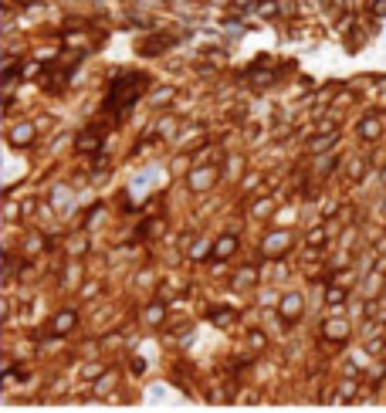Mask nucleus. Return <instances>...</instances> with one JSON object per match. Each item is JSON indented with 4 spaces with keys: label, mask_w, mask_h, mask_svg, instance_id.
<instances>
[{
    "label": "nucleus",
    "mask_w": 386,
    "mask_h": 413,
    "mask_svg": "<svg viewBox=\"0 0 386 413\" xmlns=\"http://www.w3.org/2000/svg\"><path fill=\"white\" fill-rule=\"evenodd\" d=\"M149 85V78L146 75H115L112 81H109V95H105V112L112 115L115 122L122 119V115L129 112V109L136 105V98L143 95V88Z\"/></svg>",
    "instance_id": "f257e3e1"
},
{
    "label": "nucleus",
    "mask_w": 386,
    "mask_h": 413,
    "mask_svg": "<svg viewBox=\"0 0 386 413\" xmlns=\"http://www.w3.org/2000/svg\"><path fill=\"white\" fill-rule=\"evenodd\" d=\"M349 335H353V325H349L346 318H336V315H332V318H325V322H322V339L329 342V346H336V349L346 346Z\"/></svg>",
    "instance_id": "f03ea898"
},
{
    "label": "nucleus",
    "mask_w": 386,
    "mask_h": 413,
    "mask_svg": "<svg viewBox=\"0 0 386 413\" xmlns=\"http://www.w3.org/2000/svg\"><path fill=\"white\" fill-rule=\"evenodd\" d=\"M302 312H305V298L298 292H288V295H282V301H278V315H282V322H298L302 318Z\"/></svg>",
    "instance_id": "7ed1b4c3"
},
{
    "label": "nucleus",
    "mask_w": 386,
    "mask_h": 413,
    "mask_svg": "<svg viewBox=\"0 0 386 413\" xmlns=\"http://www.w3.org/2000/svg\"><path fill=\"white\" fill-rule=\"evenodd\" d=\"M383 115H362L359 125H356V136L362 139V142H379L383 139Z\"/></svg>",
    "instance_id": "20e7f679"
},
{
    "label": "nucleus",
    "mask_w": 386,
    "mask_h": 413,
    "mask_svg": "<svg viewBox=\"0 0 386 413\" xmlns=\"http://www.w3.org/2000/svg\"><path fill=\"white\" fill-rule=\"evenodd\" d=\"M336 142H339V129H336V132H319L315 139H308V153H312V156H322V153H329Z\"/></svg>",
    "instance_id": "39448f33"
},
{
    "label": "nucleus",
    "mask_w": 386,
    "mask_h": 413,
    "mask_svg": "<svg viewBox=\"0 0 386 413\" xmlns=\"http://www.w3.org/2000/svg\"><path fill=\"white\" fill-rule=\"evenodd\" d=\"M291 247V234L288 230H278V234H271L265 241V254H271V258H278V254H285Z\"/></svg>",
    "instance_id": "423d86ee"
},
{
    "label": "nucleus",
    "mask_w": 386,
    "mask_h": 413,
    "mask_svg": "<svg viewBox=\"0 0 386 413\" xmlns=\"http://www.w3.org/2000/svg\"><path fill=\"white\" fill-rule=\"evenodd\" d=\"M346 298H349V288H342V284L332 281L329 288H325V305H329V308H342Z\"/></svg>",
    "instance_id": "0eeeda50"
},
{
    "label": "nucleus",
    "mask_w": 386,
    "mask_h": 413,
    "mask_svg": "<svg viewBox=\"0 0 386 413\" xmlns=\"http://www.w3.org/2000/svg\"><path fill=\"white\" fill-rule=\"evenodd\" d=\"M98 146H102V136H98V129H89L78 136V153H98Z\"/></svg>",
    "instance_id": "6e6552de"
},
{
    "label": "nucleus",
    "mask_w": 386,
    "mask_h": 413,
    "mask_svg": "<svg viewBox=\"0 0 386 413\" xmlns=\"http://www.w3.org/2000/svg\"><path fill=\"white\" fill-rule=\"evenodd\" d=\"M234 251H237V237H234V234H224V237H220L217 244H214V258H217V261L231 258Z\"/></svg>",
    "instance_id": "1a4fd4ad"
},
{
    "label": "nucleus",
    "mask_w": 386,
    "mask_h": 413,
    "mask_svg": "<svg viewBox=\"0 0 386 413\" xmlns=\"http://www.w3.org/2000/svg\"><path fill=\"white\" fill-rule=\"evenodd\" d=\"M366 170H370V163L362 159V156H353V159H349V166H346V176H349V183L362 179V176H366Z\"/></svg>",
    "instance_id": "9d476101"
},
{
    "label": "nucleus",
    "mask_w": 386,
    "mask_h": 413,
    "mask_svg": "<svg viewBox=\"0 0 386 413\" xmlns=\"http://www.w3.org/2000/svg\"><path fill=\"white\" fill-rule=\"evenodd\" d=\"M359 397V383L353 380V376H349L346 383H339V393H336V400H356Z\"/></svg>",
    "instance_id": "9b49d317"
},
{
    "label": "nucleus",
    "mask_w": 386,
    "mask_h": 413,
    "mask_svg": "<svg viewBox=\"0 0 386 413\" xmlns=\"http://www.w3.org/2000/svg\"><path fill=\"white\" fill-rule=\"evenodd\" d=\"M210 322L220 325V329H227V325L234 322V312H231V308H214V312H210Z\"/></svg>",
    "instance_id": "f8f14e48"
},
{
    "label": "nucleus",
    "mask_w": 386,
    "mask_h": 413,
    "mask_svg": "<svg viewBox=\"0 0 386 413\" xmlns=\"http://www.w3.org/2000/svg\"><path fill=\"white\" fill-rule=\"evenodd\" d=\"M332 166H339V156H336V153H322V156H319V170H315V173H319V176H325V173H332Z\"/></svg>",
    "instance_id": "ddd939ff"
},
{
    "label": "nucleus",
    "mask_w": 386,
    "mask_h": 413,
    "mask_svg": "<svg viewBox=\"0 0 386 413\" xmlns=\"http://www.w3.org/2000/svg\"><path fill=\"white\" fill-rule=\"evenodd\" d=\"M214 179H217V170H200V173H193V187L203 190V187H210Z\"/></svg>",
    "instance_id": "4468645a"
},
{
    "label": "nucleus",
    "mask_w": 386,
    "mask_h": 413,
    "mask_svg": "<svg viewBox=\"0 0 386 413\" xmlns=\"http://www.w3.org/2000/svg\"><path fill=\"white\" fill-rule=\"evenodd\" d=\"M72 325H75V312H61V315L55 318V332H58V335H64L68 329H72Z\"/></svg>",
    "instance_id": "2eb2a0df"
},
{
    "label": "nucleus",
    "mask_w": 386,
    "mask_h": 413,
    "mask_svg": "<svg viewBox=\"0 0 386 413\" xmlns=\"http://www.w3.org/2000/svg\"><path fill=\"white\" fill-rule=\"evenodd\" d=\"M325 241H329V227H315L308 234V247H325Z\"/></svg>",
    "instance_id": "dca6fc26"
},
{
    "label": "nucleus",
    "mask_w": 386,
    "mask_h": 413,
    "mask_svg": "<svg viewBox=\"0 0 386 413\" xmlns=\"http://www.w3.org/2000/svg\"><path fill=\"white\" fill-rule=\"evenodd\" d=\"M31 139H34V129H31V125H17V129H14V142H17V146H27Z\"/></svg>",
    "instance_id": "f3484780"
},
{
    "label": "nucleus",
    "mask_w": 386,
    "mask_h": 413,
    "mask_svg": "<svg viewBox=\"0 0 386 413\" xmlns=\"http://www.w3.org/2000/svg\"><path fill=\"white\" fill-rule=\"evenodd\" d=\"M248 346H251V349H254V352H261V349H265V346H268V339H265V332H251V335H248Z\"/></svg>",
    "instance_id": "a211bd4d"
},
{
    "label": "nucleus",
    "mask_w": 386,
    "mask_h": 413,
    "mask_svg": "<svg viewBox=\"0 0 386 413\" xmlns=\"http://www.w3.org/2000/svg\"><path fill=\"white\" fill-rule=\"evenodd\" d=\"M370 14L373 17H386V0H370Z\"/></svg>",
    "instance_id": "6ab92c4d"
},
{
    "label": "nucleus",
    "mask_w": 386,
    "mask_h": 413,
    "mask_svg": "<svg viewBox=\"0 0 386 413\" xmlns=\"http://www.w3.org/2000/svg\"><path fill=\"white\" fill-rule=\"evenodd\" d=\"M332 281L342 284V288H349V284H353V271H339V275H332Z\"/></svg>",
    "instance_id": "aec40b11"
},
{
    "label": "nucleus",
    "mask_w": 386,
    "mask_h": 413,
    "mask_svg": "<svg viewBox=\"0 0 386 413\" xmlns=\"http://www.w3.org/2000/svg\"><path fill=\"white\" fill-rule=\"evenodd\" d=\"M146 318H149V322H163V305H153L146 312Z\"/></svg>",
    "instance_id": "412c9836"
},
{
    "label": "nucleus",
    "mask_w": 386,
    "mask_h": 413,
    "mask_svg": "<svg viewBox=\"0 0 386 413\" xmlns=\"http://www.w3.org/2000/svg\"><path fill=\"white\" fill-rule=\"evenodd\" d=\"M370 352H383V339H373L370 342Z\"/></svg>",
    "instance_id": "4be33fe9"
}]
</instances>
